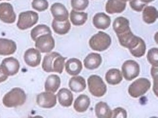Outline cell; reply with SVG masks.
Here are the masks:
<instances>
[{"label": "cell", "instance_id": "6da1fadb", "mask_svg": "<svg viewBox=\"0 0 158 118\" xmlns=\"http://www.w3.org/2000/svg\"><path fill=\"white\" fill-rule=\"evenodd\" d=\"M26 101V95L21 88H15L5 95L2 103L7 108H15L22 106Z\"/></svg>", "mask_w": 158, "mask_h": 118}, {"label": "cell", "instance_id": "7a4b0ae2", "mask_svg": "<svg viewBox=\"0 0 158 118\" xmlns=\"http://www.w3.org/2000/svg\"><path fill=\"white\" fill-rule=\"evenodd\" d=\"M111 44L110 36L104 32L99 31L94 35L89 41L90 47L97 52H103L108 49Z\"/></svg>", "mask_w": 158, "mask_h": 118}, {"label": "cell", "instance_id": "3957f363", "mask_svg": "<svg viewBox=\"0 0 158 118\" xmlns=\"http://www.w3.org/2000/svg\"><path fill=\"white\" fill-rule=\"evenodd\" d=\"M88 86L89 92L94 96L100 97L107 92V86L99 76L92 75L88 79Z\"/></svg>", "mask_w": 158, "mask_h": 118}, {"label": "cell", "instance_id": "277c9868", "mask_svg": "<svg viewBox=\"0 0 158 118\" xmlns=\"http://www.w3.org/2000/svg\"><path fill=\"white\" fill-rule=\"evenodd\" d=\"M151 81L148 79L139 78L130 85L128 92L133 97H139L144 95L151 88Z\"/></svg>", "mask_w": 158, "mask_h": 118}, {"label": "cell", "instance_id": "5b68a950", "mask_svg": "<svg viewBox=\"0 0 158 118\" xmlns=\"http://www.w3.org/2000/svg\"><path fill=\"white\" fill-rule=\"evenodd\" d=\"M39 20V15L33 11L22 12L19 16L17 24V27L20 30L28 29L35 26Z\"/></svg>", "mask_w": 158, "mask_h": 118}, {"label": "cell", "instance_id": "8992f818", "mask_svg": "<svg viewBox=\"0 0 158 118\" xmlns=\"http://www.w3.org/2000/svg\"><path fill=\"white\" fill-rule=\"evenodd\" d=\"M35 46L40 52L43 53H49L55 48V40L52 34H43L37 38Z\"/></svg>", "mask_w": 158, "mask_h": 118}, {"label": "cell", "instance_id": "52a82bcc", "mask_svg": "<svg viewBox=\"0 0 158 118\" xmlns=\"http://www.w3.org/2000/svg\"><path fill=\"white\" fill-rule=\"evenodd\" d=\"M122 72L126 80L129 81H132L139 75V65L134 60H127L123 65Z\"/></svg>", "mask_w": 158, "mask_h": 118}, {"label": "cell", "instance_id": "ba28073f", "mask_svg": "<svg viewBox=\"0 0 158 118\" xmlns=\"http://www.w3.org/2000/svg\"><path fill=\"white\" fill-rule=\"evenodd\" d=\"M120 44L130 50L135 48L139 44L142 38L134 35L131 30L122 34L117 35Z\"/></svg>", "mask_w": 158, "mask_h": 118}, {"label": "cell", "instance_id": "9c48e42d", "mask_svg": "<svg viewBox=\"0 0 158 118\" xmlns=\"http://www.w3.org/2000/svg\"><path fill=\"white\" fill-rule=\"evenodd\" d=\"M0 20L7 24H13L15 22L16 14L11 4L7 2L0 4Z\"/></svg>", "mask_w": 158, "mask_h": 118}, {"label": "cell", "instance_id": "30bf717a", "mask_svg": "<svg viewBox=\"0 0 158 118\" xmlns=\"http://www.w3.org/2000/svg\"><path fill=\"white\" fill-rule=\"evenodd\" d=\"M36 102L41 108L50 109L56 105V96L50 92H42L37 96Z\"/></svg>", "mask_w": 158, "mask_h": 118}, {"label": "cell", "instance_id": "8fae6325", "mask_svg": "<svg viewBox=\"0 0 158 118\" xmlns=\"http://www.w3.org/2000/svg\"><path fill=\"white\" fill-rule=\"evenodd\" d=\"M0 66L8 76H13L16 74L20 69L19 61L13 57L3 59Z\"/></svg>", "mask_w": 158, "mask_h": 118}, {"label": "cell", "instance_id": "7c38bea8", "mask_svg": "<svg viewBox=\"0 0 158 118\" xmlns=\"http://www.w3.org/2000/svg\"><path fill=\"white\" fill-rule=\"evenodd\" d=\"M41 54L39 50L31 48L27 50L24 55V60L26 63L30 67L38 66L41 61Z\"/></svg>", "mask_w": 158, "mask_h": 118}, {"label": "cell", "instance_id": "4fadbf2b", "mask_svg": "<svg viewBox=\"0 0 158 118\" xmlns=\"http://www.w3.org/2000/svg\"><path fill=\"white\" fill-rule=\"evenodd\" d=\"M50 11L55 20L64 22L68 20L69 13L65 6L60 3H55L50 8Z\"/></svg>", "mask_w": 158, "mask_h": 118}, {"label": "cell", "instance_id": "5bb4252c", "mask_svg": "<svg viewBox=\"0 0 158 118\" xmlns=\"http://www.w3.org/2000/svg\"><path fill=\"white\" fill-rule=\"evenodd\" d=\"M17 50V45L14 41L7 38H0V55L9 56L14 54Z\"/></svg>", "mask_w": 158, "mask_h": 118}, {"label": "cell", "instance_id": "9a60e30c", "mask_svg": "<svg viewBox=\"0 0 158 118\" xmlns=\"http://www.w3.org/2000/svg\"><path fill=\"white\" fill-rule=\"evenodd\" d=\"M126 8V2L123 0H108L106 6V11L110 14L121 13Z\"/></svg>", "mask_w": 158, "mask_h": 118}, {"label": "cell", "instance_id": "2e32d148", "mask_svg": "<svg viewBox=\"0 0 158 118\" xmlns=\"http://www.w3.org/2000/svg\"><path fill=\"white\" fill-rule=\"evenodd\" d=\"M93 24L97 29H107L111 24L110 17L104 13H97L94 17Z\"/></svg>", "mask_w": 158, "mask_h": 118}, {"label": "cell", "instance_id": "e0dca14e", "mask_svg": "<svg viewBox=\"0 0 158 118\" xmlns=\"http://www.w3.org/2000/svg\"><path fill=\"white\" fill-rule=\"evenodd\" d=\"M102 63V57L100 54L92 53L89 54L84 60L85 68L89 70H94L98 68Z\"/></svg>", "mask_w": 158, "mask_h": 118}, {"label": "cell", "instance_id": "ac0fdd59", "mask_svg": "<svg viewBox=\"0 0 158 118\" xmlns=\"http://www.w3.org/2000/svg\"><path fill=\"white\" fill-rule=\"evenodd\" d=\"M66 71L71 76L78 75L82 69V64L79 59L72 58L69 59L65 64Z\"/></svg>", "mask_w": 158, "mask_h": 118}, {"label": "cell", "instance_id": "d6986e66", "mask_svg": "<svg viewBox=\"0 0 158 118\" xmlns=\"http://www.w3.org/2000/svg\"><path fill=\"white\" fill-rule=\"evenodd\" d=\"M59 104L64 107H70L72 105L73 96L72 92L68 88H62L59 90L57 94Z\"/></svg>", "mask_w": 158, "mask_h": 118}, {"label": "cell", "instance_id": "ffe728a7", "mask_svg": "<svg viewBox=\"0 0 158 118\" xmlns=\"http://www.w3.org/2000/svg\"><path fill=\"white\" fill-rule=\"evenodd\" d=\"M113 27L117 36L122 34L130 30L129 21L123 17H117L114 21Z\"/></svg>", "mask_w": 158, "mask_h": 118}, {"label": "cell", "instance_id": "44dd1931", "mask_svg": "<svg viewBox=\"0 0 158 118\" xmlns=\"http://www.w3.org/2000/svg\"><path fill=\"white\" fill-rule=\"evenodd\" d=\"M69 86L73 92L79 93L84 91L86 88V81L85 79L81 76H74L70 79Z\"/></svg>", "mask_w": 158, "mask_h": 118}, {"label": "cell", "instance_id": "7402d4cb", "mask_svg": "<svg viewBox=\"0 0 158 118\" xmlns=\"http://www.w3.org/2000/svg\"><path fill=\"white\" fill-rule=\"evenodd\" d=\"M60 86V78L56 74H51L48 77L45 84L44 88L46 92L55 93Z\"/></svg>", "mask_w": 158, "mask_h": 118}, {"label": "cell", "instance_id": "603a6c76", "mask_svg": "<svg viewBox=\"0 0 158 118\" xmlns=\"http://www.w3.org/2000/svg\"><path fill=\"white\" fill-rule=\"evenodd\" d=\"M89 105V97L86 95H81L75 100L73 104V108L77 112L83 113L87 111Z\"/></svg>", "mask_w": 158, "mask_h": 118}, {"label": "cell", "instance_id": "cb8c5ba5", "mask_svg": "<svg viewBox=\"0 0 158 118\" xmlns=\"http://www.w3.org/2000/svg\"><path fill=\"white\" fill-rule=\"evenodd\" d=\"M95 112L97 118H112V111L110 109L107 103L104 102H100L96 104Z\"/></svg>", "mask_w": 158, "mask_h": 118}, {"label": "cell", "instance_id": "d4e9b609", "mask_svg": "<svg viewBox=\"0 0 158 118\" xmlns=\"http://www.w3.org/2000/svg\"><path fill=\"white\" fill-rule=\"evenodd\" d=\"M52 26L54 31L60 35L67 34L71 27V23L68 20L64 22H59L54 19L52 22Z\"/></svg>", "mask_w": 158, "mask_h": 118}, {"label": "cell", "instance_id": "484cf974", "mask_svg": "<svg viewBox=\"0 0 158 118\" xmlns=\"http://www.w3.org/2000/svg\"><path fill=\"white\" fill-rule=\"evenodd\" d=\"M122 74L117 69H111L109 70L106 74V80L111 85H116L122 81Z\"/></svg>", "mask_w": 158, "mask_h": 118}, {"label": "cell", "instance_id": "4316f807", "mask_svg": "<svg viewBox=\"0 0 158 118\" xmlns=\"http://www.w3.org/2000/svg\"><path fill=\"white\" fill-rule=\"evenodd\" d=\"M158 18V11L153 6H148L143 11V20L147 24H153Z\"/></svg>", "mask_w": 158, "mask_h": 118}, {"label": "cell", "instance_id": "83f0119b", "mask_svg": "<svg viewBox=\"0 0 158 118\" xmlns=\"http://www.w3.org/2000/svg\"><path fill=\"white\" fill-rule=\"evenodd\" d=\"M70 18L73 25L79 26L84 25L88 19V14L84 12H78L72 10L71 12Z\"/></svg>", "mask_w": 158, "mask_h": 118}, {"label": "cell", "instance_id": "f1b7e54d", "mask_svg": "<svg viewBox=\"0 0 158 118\" xmlns=\"http://www.w3.org/2000/svg\"><path fill=\"white\" fill-rule=\"evenodd\" d=\"M60 54L56 52H52L44 56L42 63V69L44 72H53L52 67L54 60Z\"/></svg>", "mask_w": 158, "mask_h": 118}, {"label": "cell", "instance_id": "f546056e", "mask_svg": "<svg viewBox=\"0 0 158 118\" xmlns=\"http://www.w3.org/2000/svg\"><path fill=\"white\" fill-rule=\"evenodd\" d=\"M46 34H52V31L48 26L43 24L37 26L31 31V37L35 41L37 37Z\"/></svg>", "mask_w": 158, "mask_h": 118}, {"label": "cell", "instance_id": "4dcf8cb0", "mask_svg": "<svg viewBox=\"0 0 158 118\" xmlns=\"http://www.w3.org/2000/svg\"><path fill=\"white\" fill-rule=\"evenodd\" d=\"M65 57H62L61 55L56 57L53 63V72H56L58 73L61 74L63 72L64 68L65 66Z\"/></svg>", "mask_w": 158, "mask_h": 118}, {"label": "cell", "instance_id": "1f68e13d", "mask_svg": "<svg viewBox=\"0 0 158 118\" xmlns=\"http://www.w3.org/2000/svg\"><path fill=\"white\" fill-rule=\"evenodd\" d=\"M146 50V45L143 40L141 38L139 44L135 48L130 50L131 54L136 57H141L145 54Z\"/></svg>", "mask_w": 158, "mask_h": 118}, {"label": "cell", "instance_id": "d6a6232c", "mask_svg": "<svg viewBox=\"0 0 158 118\" xmlns=\"http://www.w3.org/2000/svg\"><path fill=\"white\" fill-rule=\"evenodd\" d=\"M148 61L154 67L158 66V48H152L149 50L147 55Z\"/></svg>", "mask_w": 158, "mask_h": 118}, {"label": "cell", "instance_id": "836d02e7", "mask_svg": "<svg viewBox=\"0 0 158 118\" xmlns=\"http://www.w3.org/2000/svg\"><path fill=\"white\" fill-rule=\"evenodd\" d=\"M31 5L33 9L40 12L46 10L49 7L47 0H33Z\"/></svg>", "mask_w": 158, "mask_h": 118}, {"label": "cell", "instance_id": "e575fe53", "mask_svg": "<svg viewBox=\"0 0 158 118\" xmlns=\"http://www.w3.org/2000/svg\"><path fill=\"white\" fill-rule=\"evenodd\" d=\"M88 0H71V6L72 8L75 10H85L88 7Z\"/></svg>", "mask_w": 158, "mask_h": 118}, {"label": "cell", "instance_id": "d590c367", "mask_svg": "<svg viewBox=\"0 0 158 118\" xmlns=\"http://www.w3.org/2000/svg\"><path fill=\"white\" fill-rule=\"evenodd\" d=\"M129 4L131 8L137 12L143 11L144 7L146 6V4L142 2L140 0H130Z\"/></svg>", "mask_w": 158, "mask_h": 118}, {"label": "cell", "instance_id": "8d00e7d4", "mask_svg": "<svg viewBox=\"0 0 158 118\" xmlns=\"http://www.w3.org/2000/svg\"><path fill=\"white\" fill-rule=\"evenodd\" d=\"M112 118H126L127 117V112L122 108H117L112 111Z\"/></svg>", "mask_w": 158, "mask_h": 118}, {"label": "cell", "instance_id": "74e56055", "mask_svg": "<svg viewBox=\"0 0 158 118\" xmlns=\"http://www.w3.org/2000/svg\"><path fill=\"white\" fill-rule=\"evenodd\" d=\"M7 75L4 72L2 68L0 66V83L6 81L8 79Z\"/></svg>", "mask_w": 158, "mask_h": 118}, {"label": "cell", "instance_id": "f35d334b", "mask_svg": "<svg viewBox=\"0 0 158 118\" xmlns=\"http://www.w3.org/2000/svg\"><path fill=\"white\" fill-rule=\"evenodd\" d=\"M152 78L155 81H158V67H152L151 70Z\"/></svg>", "mask_w": 158, "mask_h": 118}, {"label": "cell", "instance_id": "ab89813d", "mask_svg": "<svg viewBox=\"0 0 158 118\" xmlns=\"http://www.w3.org/2000/svg\"><path fill=\"white\" fill-rule=\"evenodd\" d=\"M142 2H143V3H145V4H147V3H149V2H152L153 1H154V0H140Z\"/></svg>", "mask_w": 158, "mask_h": 118}, {"label": "cell", "instance_id": "60d3db41", "mask_svg": "<svg viewBox=\"0 0 158 118\" xmlns=\"http://www.w3.org/2000/svg\"><path fill=\"white\" fill-rule=\"evenodd\" d=\"M123 1H124V2H127V1H129L130 0H123Z\"/></svg>", "mask_w": 158, "mask_h": 118}, {"label": "cell", "instance_id": "b9f144b4", "mask_svg": "<svg viewBox=\"0 0 158 118\" xmlns=\"http://www.w3.org/2000/svg\"><path fill=\"white\" fill-rule=\"evenodd\" d=\"M0 1H2V0H0ZM7 1H10V0H7Z\"/></svg>", "mask_w": 158, "mask_h": 118}]
</instances>
